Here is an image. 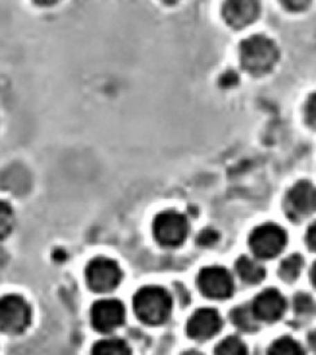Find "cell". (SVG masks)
I'll return each instance as SVG.
<instances>
[{
  "instance_id": "cell-14",
  "label": "cell",
  "mask_w": 316,
  "mask_h": 355,
  "mask_svg": "<svg viewBox=\"0 0 316 355\" xmlns=\"http://www.w3.org/2000/svg\"><path fill=\"white\" fill-rule=\"evenodd\" d=\"M91 355H132L130 346L119 338H105L92 347Z\"/></svg>"
},
{
  "instance_id": "cell-22",
  "label": "cell",
  "mask_w": 316,
  "mask_h": 355,
  "mask_svg": "<svg viewBox=\"0 0 316 355\" xmlns=\"http://www.w3.org/2000/svg\"><path fill=\"white\" fill-rule=\"evenodd\" d=\"M218 233L213 229H204L198 235V244L203 247H211L218 241Z\"/></svg>"
},
{
  "instance_id": "cell-5",
  "label": "cell",
  "mask_w": 316,
  "mask_h": 355,
  "mask_svg": "<svg viewBox=\"0 0 316 355\" xmlns=\"http://www.w3.org/2000/svg\"><path fill=\"white\" fill-rule=\"evenodd\" d=\"M85 279L91 290L101 293L110 292L121 283V268L114 260L97 257L88 263L85 269Z\"/></svg>"
},
{
  "instance_id": "cell-30",
  "label": "cell",
  "mask_w": 316,
  "mask_h": 355,
  "mask_svg": "<svg viewBox=\"0 0 316 355\" xmlns=\"http://www.w3.org/2000/svg\"><path fill=\"white\" fill-rule=\"evenodd\" d=\"M161 1H164V3H167V4H175V3H178L179 0H161Z\"/></svg>"
},
{
  "instance_id": "cell-6",
  "label": "cell",
  "mask_w": 316,
  "mask_h": 355,
  "mask_svg": "<svg viewBox=\"0 0 316 355\" xmlns=\"http://www.w3.org/2000/svg\"><path fill=\"white\" fill-rule=\"evenodd\" d=\"M187 226L186 217L175 211H168L159 214L152 225L154 236L159 244L166 247H176L184 243L186 239Z\"/></svg>"
},
{
  "instance_id": "cell-4",
  "label": "cell",
  "mask_w": 316,
  "mask_h": 355,
  "mask_svg": "<svg viewBox=\"0 0 316 355\" xmlns=\"http://www.w3.org/2000/svg\"><path fill=\"white\" fill-rule=\"evenodd\" d=\"M287 243L286 232L274 224L261 225L252 232L249 245L253 253L261 259L278 256Z\"/></svg>"
},
{
  "instance_id": "cell-28",
  "label": "cell",
  "mask_w": 316,
  "mask_h": 355,
  "mask_svg": "<svg viewBox=\"0 0 316 355\" xmlns=\"http://www.w3.org/2000/svg\"><path fill=\"white\" fill-rule=\"evenodd\" d=\"M311 281L316 287V262L313 265V269H311Z\"/></svg>"
},
{
  "instance_id": "cell-21",
  "label": "cell",
  "mask_w": 316,
  "mask_h": 355,
  "mask_svg": "<svg viewBox=\"0 0 316 355\" xmlns=\"http://www.w3.org/2000/svg\"><path fill=\"white\" fill-rule=\"evenodd\" d=\"M305 118L310 127L316 128V92L310 94L305 103Z\"/></svg>"
},
{
  "instance_id": "cell-16",
  "label": "cell",
  "mask_w": 316,
  "mask_h": 355,
  "mask_svg": "<svg viewBox=\"0 0 316 355\" xmlns=\"http://www.w3.org/2000/svg\"><path fill=\"white\" fill-rule=\"evenodd\" d=\"M231 320L236 327L240 328L243 331H254L258 322L252 308L248 306L235 309L231 313Z\"/></svg>"
},
{
  "instance_id": "cell-20",
  "label": "cell",
  "mask_w": 316,
  "mask_h": 355,
  "mask_svg": "<svg viewBox=\"0 0 316 355\" xmlns=\"http://www.w3.org/2000/svg\"><path fill=\"white\" fill-rule=\"evenodd\" d=\"M295 310L301 317L313 315L316 311L315 301L306 293H298L295 299Z\"/></svg>"
},
{
  "instance_id": "cell-1",
  "label": "cell",
  "mask_w": 316,
  "mask_h": 355,
  "mask_svg": "<svg viewBox=\"0 0 316 355\" xmlns=\"http://www.w3.org/2000/svg\"><path fill=\"white\" fill-rule=\"evenodd\" d=\"M279 48L275 42L265 35H252L240 44L242 66L251 74L263 75L276 65Z\"/></svg>"
},
{
  "instance_id": "cell-26",
  "label": "cell",
  "mask_w": 316,
  "mask_h": 355,
  "mask_svg": "<svg viewBox=\"0 0 316 355\" xmlns=\"http://www.w3.org/2000/svg\"><path fill=\"white\" fill-rule=\"evenodd\" d=\"M308 344H310V347L313 349L314 354L316 355V329L308 335Z\"/></svg>"
},
{
  "instance_id": "cell-11",
  "label": "cell",
  "mask_w": 316,
  "mask_h": 355,
  "mask_svg": "<svg viewBox=\"0 0 316 355\" xmlns=\"http://www.w3.org/2000/svg\"><path fill=\"white\" fill-rule=\"evenodd\" d=\"M221 326L222 320L214 309H199L187 322V335L198 341H204L213 337Z\"/></svg>"
},
{
  "instance_id": "cell-12",
  "label": "cell",
  "mask_w": 316,
  "mask_h": 355,
  "mask_svg": "<svg viewBox=\"0 0 316 355\" xmlns=\"http://www.w3.org/2000/svg\"><path fill=\"white\" fill-rule=\"evenodd\" d=\"M256 318L263 322H275L280 319L286 310V300L279 291L269 288L261 292L252 304Z\"/></svg>"
},
{
  "instance_id": "cell-7",
  "label": "cell",
  "mask_w": 316,
  "mask_h": 355,
  "mask_svg": "<svg viewBox=\"0 0 316 355\" xmlns=\"http://www.w3.org/2000/svg\"><path fill=\"white\" fill-rule=\"evenodd\" d=\"M198 286L209 299H227L234 291V282L230 272L221 266H208L200 271Z\"/></svg>"
},
{
  "instance_id": "cell-24",
  "label": "cell",
  "mask_w": 316,
  "mask_h": 355,
  "mask_svg": "<svg viewBox=\"0 0 316 355\" xmlns=\"http://www.w3.org/2000/svg\"><path fill=\"white\" fill-rule=\"evenodd\" d=\"M239 82V76L234 71H226L225 74L221 76V85L223 88H231L234 85H238Z\"/></svg>"
},
{
  "instance_id": "cell-15",
  "label": "cell",
  "mask_w": 316,
  "mask_h": 355,
  "mask_svg": "<svg viewBox=\"0 0 316 355\" xmlns=\"http://www.w3.org/2000/svg\"><path fill=\"white\" fill-rule=\"evenodd\" d=\"M267 355H306L302 346L290 337H281L270 346Z\"/></svg>"
},
{
  "instance_id": "cell-9",
  "label": "cell",
  "mask_w": 316,
  "mask_h": 355,
  "mask_svg": "<svg viewBox=\"0 0 316 355\" xmlns=\"http://www.w3.org/2000/svg\"><path fill=\"white\" fill-rule=\"evenodd\" d=\"M286 209L292 218L298 220L316 211V187L310 181H298L286 196Z\"/></svg>"
},
{
  "instance_id": "cell-19",
  "label": "cell",
  "mask_w": 316,
  "mask_h": 355,
  "mask_svg": "<svg viewBox=\"0 0 316 355\" xmlns=\"http://www.w3.org/2000/svg\"><path fill=\"white\" fill-rule=\"evenodd\" d=\"M15 226V214L12 207L4 202L0 200V241L7 238Z\"/></svg>"
},
{
  "instance_id": "cell-17",
  "label": "cell",
  "mask_w": 316,
  "mask_h": 355,
  "mask_svg": "<svg viewBox=\"0 0 316 355\" xmlns=\"http://www.w3.org/2000/svg\"><path fill=\"white\" fill-rule=\"evenodd\" d=\"M304 260L299 254H292L280 263V278L284 281L292 282L297 279L299 272L302 270Z\"/></svg>"
},
{
  "instance_id": "cell-8",
  "label": "cell",
  "mask_w": 316,
  "mask_h": 355,
  "mask_svg": "<svg viewBox=\"0 0 316 355\" xmlns=\"http://www.w3.org/2000/svg\"><path fill=\"white\" fill-rule=\"evenodd\" d=\"M125 319V310L119 300L103 299L94 302L91 309V322L97 331L107 334L121 327Z\"/></svg>"
},
{
  "instance_id": "cell-27",
  "label": "cell",
  "mask_w": 316,
  "mask_h": 355,
  "mask_svg": "<svg viewBox=\"0 0 316 355\" xmlns=\"http://www.w3.org/2000/svg\"><path fill=\"white\" fill-rule=\"evenodd\" d=\"M34 3H37L39 6H43V7H49V6H55L58 1L61 0H33Z\"/></svg>"
},
{
  "instance_id": "cell-18",
  "label": "cell",
  "mask_w": 316,
  "mask_h": 355,
  "mask_svg": "<svg viewBox=\"0 0 316 355\" xmlns=\"http://www.w3.org/2000/svg\"><path fill=\"white\" fill-rule=\"evenodd\" d=\"M216 355H247V346L238 337H227L214 350Z\"/></svg>"
},
{
  "instance_id": "cell-29",
  "label": "cell",
  "mask_w": 316,
  "mask_h": 355,
  "mask_svg": "<svg viewBox=\"0 0 316 355\" xmlns=\"http://www.w3.org/2000/svg\"><path fill=\"white\" fill-rule=\"evenodd\" d=\"M182 355H203L202 353H199V352H196V350H188L186 353H184Z\"/></svg>"
},
{
  "instance_id": "cell-10",
  "label": "cell",
  "mask_w": 316,
  "mask_h": 355,
  "mask_svg": "<svg viewBox=\"0 0 316 355\" xmlns=\"http://www.w3.org/2000/svg\"><path fill=\"white\" fill-rule=\"evenodd\" d=\"M260 13V0H225L222 6L223 19L234 28L249 26Z\"/></svg>"
},
{
  "instance_id": "cell-2",
  "label": "cell",
  "mask_w": 316,
  "mask_h": 355,
  "mask_svg": "<svg viewBox=\"0 0 316 355\" xmlns=\"http://www.w3.org/2000/svg\"><path fill=\"white\" fill-rule=\"evenodd\" d=\"M133 308L141 322L150 326H158L169 318L172 299L164 288L149 286L141 288L134 295Z\"/></svg>"
},
{
  "instance_id": "cell-3",
  "label": "cell",
  "mask_w": 316,
  "mask_h": 355,
  "mask_svg": "<svg viewBox=\"0 0 316 355\" xmlns=\"http://www.w3.org/2000/svg\"><path fill=\"white\" fill-rule=\"evenodd\" d=\"M31 322V309L25 299L7 295L0 299V331L16 335L24 332Z\"/></svg>"
},
{
  "instance_id": "cell-23",
  "label": "cell",
  "mask_w": 316,
  "mask_h": 355,
  "mask_svg": "<svg viewBox=\"0 0 316 355\" xmlns=\"http://www.w3.org/2000/svg\"><path fill=\"white\" fill-rule=\"evenodd\" d=\"M281 4L290 12H301L308 8L313 0H280Z\"/></svg>"
},
{
  "instance_id": "cell-25",
  "label": "cell",
  "mask_w": 316,
  "mask_h": 355,
  "mask_svg": "<svg viewBox=\"0 0 316 355\" xmlns=\"http://www.w3.org/2000/svg\"><path fill=\"white\" fill-rule=\"evenodd\" d=\"M306 239L308 247H310L313 251H316V223H314V224L308 227Z\"/></svg>"
},
{
  "instance_id": "cell-13",
  "label": "cell",
  "mask_w": 316,
  "mask_h": 355,
  "mask_svg": "<svg viewBox=\"0 0 316 355\" xmlns=\"http://www.w3.org/2000/svg\"><path fill=\"white\" fill-rule=\"evenodd\" d=\"M236 271L243 281L247 283H258L265 278L263 266L247 256H243L236 261Z\"/></svg>"
}]
</instances>
